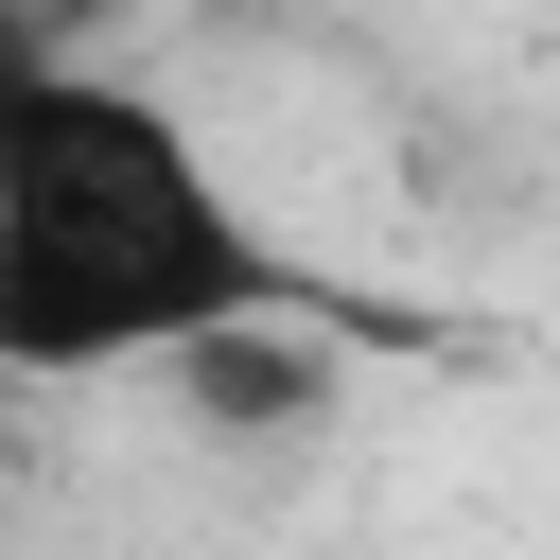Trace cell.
Segmentation results:
<instances>
[{"instance_id":"6da1fadb","label":"cell","mask_w":560,"mask_h":560,"mask_svg":"<svg viewBox=\"0 0 560 560\" xmlns=\"http://www.w3.org/2000/svg\"><path fill=\"white\" fill-rule=\"evenodd\" d=\"M298 315H332L315 245L228 175V140L175 88L88 52L18 70V122H0V368L18 385L192 368Z\"/></svg>"}]
</instances>
